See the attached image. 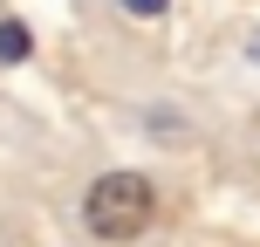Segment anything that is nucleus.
I'll return each instance as SVG.
<instances>
[{
	"mask_svg": "<svg viewBox=\"0 0 260 247\" xmlns=\"http://www.w3.org/2000/svg\"><path fill=\"white\" fill-rule=\"evenodd\" d=\"M151 220H157V185L144 172H103V179H89V193H82V234L89 240L123 247Z\"/></svg>",
	"mask_w": 260,
	"mask_h": 247,
	"instance_id": "f257e3e1",
	"label": "nucleus"
},
{
	"mask_svg": "<svg viewBox=\"0 0 260 247\" xmlns=\"http://www.w3.org/2000/svg\"><path fill=\"white\" fill-rule=\"evenodd\" d=\"M27 55H35V35H27V21L0 14V62H7V69H21Z\"/></svg>",
	"mask_w": 260,
	"mask_h": 247,
	"instance_id": "f03ea898",
	"label": "nucleus"
},
{
	"mask_svg": "<svg viewBox=\"0 0 260 247\" xmlns=\"http://www.w3.org/2000/svg\"><path fill=\"white\" fill-rule=\"evenodd\" d=\"M165 7H171V0H123V14H130V21H157Z\"/></svg>",
	"mask_w": 260,
	"mask_h": 247,
	"instance_id": "7ed1b4c3",
	"label": "nucleus"
}]
</instances>
